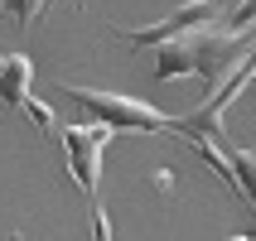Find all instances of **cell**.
I'll return each mask as SVG.
<instances>
[{
  "mask_svg": "<svg viewBox=\"0 0 256 241\" xmlns=\"http://www.w3.org/2000/svg\"><path fill=\"white\" fill-rule=\"evenodd\" d=\"M63 97H72L78 106L106 121L112 130H145V135H160V130H174L179 135V116H160L150 101L126 97V92H102V87H78V82H58Z\"/></svg>",
  "mask_w": 256,
  "mask_h": 241,
  "instance_id": "6da1fadb",
  "label": "cell"
},
{
  "mask_svg": "<svg viewBox=\"0 0 256 241\" xmlns=\"http://www.w3.org/2000/svg\"><path fill=\"white\" fill-rule=\"evenodd\" d=\"M188 39H194V77L208 87V97H213L218 87L228 82V72L237 68L246 58V48L256 43V24L237 29V24H203V29H188Z\"/></svg>",
  "mask_w": 256,
  "mask_h": 241,
  "instance_id": "7a4b0ae2",
  "label": "cell"
},
{
  "mask_svg": "<svg viewBox=\"0 0 256 241\" xmlns=\"http://www.w3.org/2000/svg\"><path fill=\"white\" fill-rule=\"evenodd\" d=\"M228 10H232L228 0H184V5H174V10L164 14V19H155V24H145V29H116V34H121L130 48H155V43L174 39V34H188V29L218 24Z\"/></svg>",
  "mask_w": 256,
  "mask_h": 241,
  "instance_id": "3957f363",
  "label": "cell"
},
{
  "mask_svg": "<svg viewBox=\"0 0 256 241\" xmlns=\"http://www.w3.org/2000/svg\"><path fill=\"white\" fill-rule=\"evenodd\" d=\"M112 140V126L97 121V126H68L63 130V159H68L72 184L82 188V198L97 203V179H102V150Z\"/></svg>",
  "mask_w": 256,
  "mask_h": 241,
  "instance_id": "277c9868",
  "label": "cell"
},
{
  "mask_svg": "<svg viewBox=\"0 0 256 241\" xmlns=\"http://www.w3.org/2000/svg\"><path fill=\"white\" fill-rule=\"evenodd\" d=\"M29 82H34V58L29 53H5V63H0V106L29 116V106H34Z\"/></svg>",
  "mask_w": 256,
  "mask_h": 241,
  "instance_id": "5b68a950",
  "label": "cell"
},
{
  "mask_svg": "<svg viewBox=\"0 0 256 241\" xmlns=\"http://www.w3.org/2000/svg\"><path fill=\"white\" fill-rule=\"evenodd\" d=\"M194 39L188 34H174V39L155 43V82H179V77H194Z\"/></svg>",
  "mask_w": 256,
  "mask_h": 241,
  "instance_id": "8992f818",
  "label": "cell"
},
{
  "mask_svg": "<svg viewBox=\"0 0 256 241\" xmlns=\"http://www.w3.org/2000/svg\"><path fill=\"white\" fill-rule=\"evenodd\" d=\"M5 10L14 14V24H20V29H29V24H34V14H44V0H5Z\"/></svg>",
  "mask_w": 256,
  "mask_h": 241,
  "instance_id": "52a82bcc",
  "label": "cell"
},
{
  "mask_svg": "<svg viewBox=\"0 0 256 241\" xmlns=\"http://www.w3.org/2000/svg\"><path fill=\"white\" fill-rule=\"evenodd\" d=\"M222 24H237V29H246V24H256V0H237L228 14H222Z\"/></svg>",
  "mask_w": 256,
  "mask_h": 241,
  "instance_id": "ba28073f",
  "label": "cell"
},
{
  "mask_svg": "<svg viewBox=\"0 0 256 241\" xmlns=\"http://www.w3.org/2000/svg\"><path fill=\"white\" fill-rule=\"evenodd\" d=\"M92 232H97L102 241L112 237V217H106V208H102V203H92Z\"/></svg>",
  "mask_w": 256,
  "mask_h": 241,
  "instance_id": "9c48e42d",
  "label": "cell"
},
{
  "mask_svg": "<svg viewBox=\"0 0 256 241\" xmlns=\"http://www.w3.org/2000/svg\"><path fill=\"white\" fill-rule=\"evenodd\" d=\"M29 121H34L39 130H48V126H54V111H48V106H44V101L34 97V106H29Z\"/></svg>",
  "mask_w": 256,
  "mask_h": 241,
  "instance_id": "30bf717a",
  "label": "cell"
},
{
  "mask_svg": "<svg viewBox=\"0 0 256 241\" xmlns=\"http://www.w3.org/2000/svg\"><path fill=\"white\" fill-rule=\"evenodd\" d=\"M48 10H54V0H44V14H48ZM44 14H39V19H44Z\"/></svg>",
  "mask_w": 256,
  "mask_h": 241,
  "instance_id": "8fae6325",
  "label": "cell"
},
{
  "mask_svg": "<svg viewBox=\"0 0 256 241\" xmlns=\"http://www.w3.org/2000/svg\"><path fill=\"white\" fill-rule=\"evenodd\" d=\"M252 92H256V77H252Z\"/></svg>",
  "mask_w": 256,
  "mask_h": 241,
  "instance_id": "7c38bea8",
  "label": "cell"
},
{
  "mask_svg": "<svg viewBox=\"0 0 256 241\" xmlns=\"http://www.w3.org/2000/svg\"><path fill=\"white\" fill-rule=\"evenodd\" d=\"M0 10H5V0H0Z\"/></svg>",
  "mask_w": 256,
  "mask_h": 241,
  "instance_id": "4fadbf2b",
  "label": "cell"
},
{
  "mask_svg": "<svg viewBox=\"0 0 256 241\" xmlns=\"http://www.w3.org/2000/svg\"><path fill=\"white\" fill-rule=\"evenodd\" d=\"M0 63H5V53H0Z\"/></svg>",
  "mask_w": 256,
  "mask_h": 241,
  "instance_id": "5bb4252c",
  "label": "cell"
}]
</instances>
